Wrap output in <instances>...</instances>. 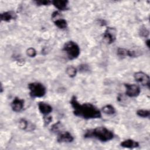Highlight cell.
<instances>
[{"instance_id": "28", "label": "cell", "mask_w": 150, "mask_h": 150, "mask_svg": "<svg viewBox=\"0 0 150 150\" xmlns=\"http://www.w3.org/2000/svg\"><path fill=\"white\" fill-rule=\"evenodd\" d=\"M3 91V87H2V84H1V93H2Z\"/></svg>"}, {"instance_id": "20", "label": "cell", "mask_w": 150, "mask_h": 150, "mask_svg": "<svg viewBox=\"0 0 150 150\" xmlns=\"http://www.w3.org/2000/svg\"><path fill=\"white\" fill-rule=\"evenodd\" d=\"M149 30L146 29L145 26H143L141 28H140L139 31V34L140 36L143 38H147L149 36Z\"/></svg>"}, {"instance_id": "9", "label": "cell", "mask_w": 150, "mask_h": 150, "mask_svg": "<svg viewBox=\"0 0 150 150\" xmlns=\"http://www.w3.org/2000/svg\"><path fill=\"white\" fill-rule=\"evenodd\" d=\"M25 101L23 99H21L18 97H15L11 103V106L12 110L16 112L21 111L24 108Z\"/></svg>"}, {"instance_id": "25", "label": "cell", "mask_w": 150, "mask_h": 150, "mask_svg": "<svg viewBox=\"0 0 150 150\" xmlns=\"http://www.w3.org/2000/svg\"><path fill=\"white\" fill-rule=\"evenodd\" d=\"M43 121H44V124L45 125H49L52 121V117L50 115H43Z\"/></svg>"}, {"instance_id": "24", "label": "cell", "mask_w": 150, "mask_h": 150, "mask_svg": "<svg viewBox=\"0 0 150 150\" xmlns=\"http://www.w3.org/2000/svg\"><path fill=\"white\" fill-rule=\"evenodd\" d=\"M90 70L89 66L86 64H81L79 66V70L81 73H86Z\"/></svg>"}, {"instance_id": "12", "label": "cell", "mask_w": 150, "mask_h": 150, "mask_svg": "<svg viewBox=\"0 0 150 150\" xmlns=\"http://www.w3.org/2000/svg\"><path fill=\"white\" fill-rule=\"evenodd\" d=\"M38 108L40 113L43 115H49V114L52 112L53 110L52 107L50 104L43 101L39 102L38 103Z\"/></svg>"}, {"instance_id": "13", "label": "cell", "mask_w": 150, "mask_h": 150, "mask_svg": "<svg viewBox=\"0 0 150 150\" xmlns=\"http://www.w3.org/2000/svg\"><path fill=\"white\" fill-rule=\"evenodd\" d=\"M52 4L60 11H66L69 9V1L67 0H53L52 1Z\"/></svg>"}, {"instance_id": "26", "label": "cell", "mask_w": 150, "mask_h": 150, "mask_svg": "<svg viewBox=\"0 0 150 150\" xmlns=\"http://www.w3.org/2000/svg\"><path fill=\"white\" fill-rule=\"evenodd\" d=\"M98 24L101 25V26H104L106 24V22L104 20L100 19V20H98Z\"/></svg>"}, {"instance_id": "11", "label": "cell", "mask_w": 150, "mask_h": 150, "mask_svg": "<svg viewBox=\"0 0 150 150\" xmlns=\"http://www.w3.org/2000/svg\"><path fill=\"white\" fill-rule=\"evenodd\" d=\"M19 127L21 129L27 131H33L35 129V125L24 118H22L19 120Z\"/></svg>"}, {"instance_id": "4", "label": "cell", "mask_w": 150, "mask_h": 150, "mask_svg": "<svg viewBox=\"0 0 150 150\" xmlns=\"http://www.w3.org/2000/svg\"><path fill=\"white\" fill-rule=\"evenodd\" d=\"M28 87L29 90V95L32 98L42 97L46 94V87L40 83H30L28 84Z\"/></svg>"}, {"instance_id": "23", "label": "cell", "mask_w": 150, "mask_h": 150, "mask_svg": "<svg viewBox=\"0 0 150 150\" xmlns=\"http://www.w3.org/2000/svg\"><path fill=\"white\" fill-rule=\"evenodd\" d=\"M34 2L38 6H45L49 5L52 4V1H47V0H38L35 1Z\"/></svg>"}, {"instance_id": "2", "label": "cell", "mask_w": 150, "mask_h": 150, "mask_svg": "<svg viewBox=\"0 0 150 150\" xmlns=\"http://www.w3.org/2000/svg\"><path fill=\"white\" fill-rule=\"evenodd\" d=\"M114 133L104 127H98L86 131L84 134L86 138H96L101 142H107L114 138Z\"/></svg>"}, {"instance_id": "10", "label": "cell", "mask_w": 150, "mask_h": 150, "mask_svg": "<svg viewBox=\"0 0 150 150\" xmlns=\"http://www.w3.org/2000/svg\"><path fill=\"white\" fill-rule=\"evenodd\" d=\"M17 18V15L15 12L13 11H9L4 12L0 14V18L1 21L9 22L12 20H15Z\"/></svg>"}, {"instance_id": "17", "label": "cell", "mask_w": 150, "mask_h": 150, "mask_svg": "<svg viewBox=\"0 0 150 150\" xmlns=\"http://www.w3.org/2000/svg\"><path fill=\"white\" fill-rule=\"evenodd\" d=\"M102 111L107 115H114L115 113V109L111 104H107L102 108Z\"/></svg>"}, {"instance_id": "6", "label": "cell", "mask_w": 150, "mask_h": 150, "mask_svg": "<svg viewBox=\"0 0 150 150\" xmlns=\"http://www.w3.org/2000/svg\"><path fill=\"white\" fill-rule=\"evenodd\" d=\"M125 87V94L129 97H136L139 95L141 89L139 86L135 84H124Z\"/></svg>"}, {"instance_id": "8", "label": "cell", "mask_w": 150, "mask_h": 150, "mask_svg": "<svg viewBox=\"0 0 150 150\" xmlns=\"http://www.w3.org/2000/svg\"><path fill=\"white\" fill-rule=\"evenodd\" d=\"M74 140L73 136L68 131H62L58 134L57 141L59 143H70Z\"/></svg>"}, {"instance_id": "19", "label": "cell", "mask_w": 150, "mask_h": 150, "mask_svg": "<svg viewBox=\"0 0 150 150\" xmlns=\"http://www.w3.org/2000/svg\"><path fill=\"white\" fill-rule=\"evenodd\" d=\"M137 114L138 116L142 118H147L150 115V111L147 110L139 109L137 111Z\"/></svg>"}, {"instance_id": "15", "label": "cell", "mask_w": 150, "mask_h": 150, "mask_svg": "<svg viewBox=\"0 0 150 150\" xmlns=\"http://www.w3.org/2000/svg\"><path fill=\"white\" fill-rule=\"evenodd\" d=\"M54 24L56 26L60 29H64L67 27V22L63 18H57L53 20Z\"/></svg>"}, {"instance_id": "21", "label": "cell", "mask_w": 150, "mask_h": 150, "mask_svg": "<svg viewBox=\"0 0 150 150\" xmlns=\"http://www.w3.org/2000/svg\"><path fill=\"white\" fill-rule=\"evenodd\" d=\"M128 50L125 48H121L120 47L117 49V54L118 56L121 57H124L125 56H128Z\"/></svg>"}, {"instance_id": "1", "label": "cell", "mask_w": 150, "mask_h": 150, "mask_svg": "<svg viewBox=\"0 0 150 150\" xmlns=\"http://www.w3.org/2000/svg\"><path fill=\"white\" fill-rule=\"evenodd\" d=\"M70 103L72 107L74 115L77 117L86 120L100 118L101 117L100 110L94 105L89 103L80 104L75 96H72Z\"/></svg>"}, {"instance_id": "27", "label": "cell", "mask_w": 150, "mask_h": 150, "mask_svg": "<svg viewBox=\"0 0 150 150\" xmlns=\"http://www.w3.org/2000/svg\"><path fill=\"white\" fill-rule=\"evenodd\" d=\"M149 42H150L149 39H147V40L145 41V44H146V45L147 46V47H148V48L149 47Z\"/></svg>"}, {"instance_id": "22", "label": "cell", "mask_w": 150, "mask_h": 150, "mask_svg": "<svg viewBox=\"0 0 150 150\" xmlns=\"http://www.w3.org/2000/svg\"><path fill=\"white\" fill-rule=\"evenodd\" d=\"M26 53L27 56H28L30 57H35L37 54L36 50L33 47H29L26 50Z\"/></svg>"}, {"instance_id": "3", "label": "cell", "mask_w": 150, "mask_h": 150, "mask_svg": "<svg viewBox=\"0 0 150 150\" xmlns=\"http://www.w3.org/2000/svg\"><path fill=\"white\" fill-rule=\"evenodd\" d=\"M63 50L66 53L69 60H74L77 58L80 53V49L79 45L72 40L67 41L64 44Z\"/></svg>"}, {"instance_id": "7", "label": "cell", "mask_w": 150, "mask_h": 150, "mask_svg": "<svg viewBox=\"0 0 150 150\" xmlns=\"http://www.w3.org/2000/svg\"><path fill=\"white\" fill-rule=\"evenodd\" d=\"M134 78L138 83L149 88V76L145 73L141 71L135 72L134 74Z\"/></svg>"}, {"instance_id": "5", "label": "cell", "mask_w": 150, "mask_h": 150, "mask_svg": "<svg viewBox=\"0 0 150 150\" xmlns=\"http://www.w3.org/2000/svg\"><path fill=\"white\" fill-rule=\"evenodd\" d=\"M117 29L113 27H107L103 35L104 40L107 44H111L115 42L117 37Z\"/></svg>"}, {"instance_id": "14", "label": "cell", "mask_w": 150, "mask_h": 150, "mask_svg": "<svg viewBox=\"0 0 150 150\" xmlns=\"http://www.w3.org/2000/svg\"><path fill=\"white\" fill-rule=\"evenodd\" d=\"M120 146L125 148L133 149L138 148L139 146V142L136 141H134L131 139H128L121 142L120 143Z\"/></svg>"}, {"instance_id": "16", "label": "cell", "mask_w": 150, "mask_h": 150, "mask_svg": "<svg viewBox=\"0 0 150 150\" xmlns=\"http://www.w3.org/2000/svg\"><path fill=\"white\" fill-rule=\"evenodd\" d=\"M50 131L54 134H59L63 131V125L60 121H57L52 125Z\"/></svg>"}, {"instance_id": "18", "label": "cell", "mask_w": 150, "mask_h": 150, "mask_svg": "<svg viewBox=\"0 0 150 150\" xmlns=\"http://www.w3.org/2000/svg\"><path fill=\"white\" fill-rule=\"evenodd\" d=\"M77 69L73 66H69L66 69V74L70 78L74 77L77 74Z\"/></svg>"}]
</instances>
